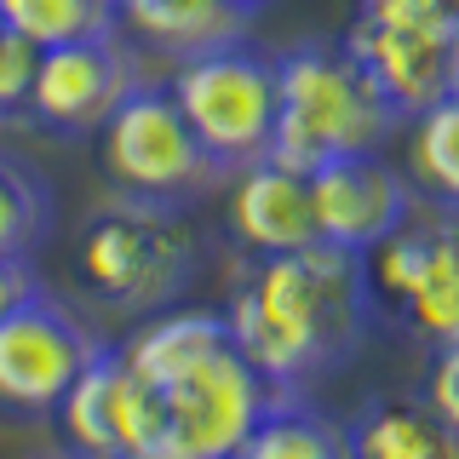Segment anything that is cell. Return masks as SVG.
Wrapping results in <instances>:
<instances>
[{"label":"cell","instance_id":"obj_11","mask_svg":"<svg viewBox=\"0 0 459 459\" xmlns=\"http://www.w3.org/2000/svg\"><path fill=\"white\" fill-rule=\"evenodd\" d=\"M413 184L396 172L379 150L373 155H339V161L310 167V212L316 241H333L344 253H368L413 212Z\"/></svg>","mask_w":459,"mask_h":459},{"label":"cell","instance_id":"obj_15","mask_svg":"<svg viewBox=\"0 0 459 459\" xmlns=\"http://www.w3.org/2000/svg\"><path fill=\"white\" fill-rule=\"evenodd\" d=\"M344 430V459H459V437L420 396H373Z\"/></svg>","mask_w":459,"mask_h":459},{"label":"cell","instance_id":"obj_13","mask_svg":"<svg viewBox=\"0 0 459 459\" xmlns=\"http://www.w3.org/2000/svg\"><path fill=\"white\" fill-rule=\"evenodd\" d=\"M57 437L75 459H121L126 454V356L121 344L98 339V351L86 356L81 379L64 391V402L52 408Z\"/></svg>","mask_w":459,"mask_h":459},{"label":"cell","instance_id":"obj_25","mask_svg":"<svg viewBox=\"0 0 459 459\" xmlns=\"http://www.w3.org/2000/svg\"><path fill=\"white\" fill-rule=\"evenodd\" d=\"M236 6H241V12H258V6H270V0H236Z\"/></svg>","mask_w":459,"mask_h":459},{"label":"cell","instance_id":"obj_22","mask_svg":"<svg viewBox=\"0 0 459 459\" xmlns=\"http://www.w3.org/2000/svg\"><path fill=\"white\" fill-rule=\"evenodd\" d=\"M35 264L29 258H0V316H6L12 305H18L23 293H35Z\"/></svg>","mask_w":459,"mask_h":459},{"label":"cell","instance_id":"obj_12","mask_svg":"<svg viewBox=\"0 0 459 459\" xmlns=\"http://www.w3.org/2000/svg\"><path fill=\"white\" fill-rule=\"evenodd\" d=\"M224 219H230V236H236L253 258L310 247V241H316L310 172L287 167V161H276V155L241 167L236 172V190H230Z\"/></svg>","mask_w":459,"mask_h":459},{"label":"cell","instance_id":"obj_10","mask_svg":"<svg viewBox=\"0 0 459 459\" xmlns=\"http://www.w3.org/2000/svg\"><path fill=\"white\" fill-rule=\"evenodd\" d=\"M138 86V64L121 47V29L98 40L47 47L29 86V115L57 138H98V126L121 109V98Z\"/></svg>","mask_w":459,"mask_h":459},{"label":"cell","instance_id":"obj_7","mask_svg":"<svg viewBox=\"0 0 459 459\" xmlns=\"http://www.w3.org/2000/svg\"><path fill=\"white\" fill-rule=\"evenodd\" d=\"M98 167L121 195L161 201V207H184L219 178V161L201 150L172 92L150 81H138L121 98V109L98 126Z\"/></svg>","mask_w":459,"mask_h":459},{"label":"cell","instance_id":"obj_21","mask_svg":"<svg viewBox=\"0 0 459 459\" xmlns=\"http://www.w3.org/2000/svg\"><path fill=\"white\" fill-rule=\"evenodd\" d=\"M420 402H425V408H430V413H437V420L459 437V339H454V344H437V351H430V373H425Z\"/></svg>","mask_w":459,"mask_h":459},{"label":"cell","instance_id":"obj_4","mask_svg":"<svg viewBox=\"0 0 459 459\" xmlns=\"http://www.w3.org/2000/svg\"><path fill=\"white\" fill-rule=\"evenodd\" d=\"M362 299L373 327H402L420 344L459 339V212L437 201H413L385 241L356 253Z\"/></svg>","mask_w":459,"mask_h":459},{"label":"cell","instance_id":"obj_9","mask_svg":"<svg viewBox=\"0 0 459 459\" xmlns=\"http://www.w3.org/2000/svg\"><path fill=\"white\" fill-rule=\"evenodd\" d=\"M448 40L454 23H442L420 0H362L344 47L362 57V69L408 121L448 92Z\"/></svg>","mask_w":459,"mask_h":459},{"label":"cell","instance_id":"obj_2","mask_svg":"<svg viewBox=\"0 0 459 459\" xmlns=\"http://www.w3.org/2000/svg\"><path fill=\"white\" fill-rule=\"evenodd\" d=\"M241 356L281 391L333 373L368 339V299L356 253L333 241H310L293 253H270L236 287L224 310Z\"/></svg>","mask_w":459,"mask_h":459},{"label":"cell","instance_id":"obj_19","mask_svg":"<svg viewBox=\"0 0 459 459\" xmlns=\"http://www.w3.org/2000/svg\"><path fill=\"white\" fill-rule=\"evenodd\" d=\"M52 236V190L29 161L0 150V258H35Z\"/></svg>","mask_w":459,"mask_h":459},{"label":"cell","instance_id":"obj_16","mask_svg":"<svg viewBox=\"0 0 459 459\" xmlns=\"http://www.w3.org/2000/svg\"><path fill=\"white\" fill-rule=\"evenodd\" d=\"M408 184L420 201L459 212V92H442L437 104L408 115Z\"/></svg>","mask_w":459,"mask_h":459},{"label":"cell","instance_id":"obj_23","mask_svg":"<svg viewBox=\"0 0 459 459\" xmlns=\"http://www.w3.org/2000/svg\"><path fill=\"white\" fill-rule=\"evenodd\" d=\"M425 12H437L442 23H459V0H420Z\"/></svg>","mask_w":459,"mask_h":459},{"label":"cell","instance_id":"obj_5","mask_svg":"<svg viewBox=\"0 0 459 459\" xmlns=\"http://www.w3.org/2000/svg\"><path fill=\"white\" fill-rule=\"evenodd\" d=\"M195 258L201 247L190 224L178 219V207L121 195L115 207L86 219L75 241V276L109 310L155 316L184 293V281L195 276Z\"/></svg>","mask_w":459,"mask_h":459},{"label":"cell","instance_id":"obj_24","mask_svg":"<svg viewBox=\"0 0 459 459\" xmlns=\"http://www.w3.org/2000/svg\"><path fill=\"white\" fill-rule=\"evenodd\" d=\"M448 92H459V23H454V40H448Z\"/></svg>","mask_w":459,"mask_h":459},{"label":"cell","instance_id":"obj_17","mask_svg":"<svg viewBox=\"0 0 459 459\" xmlns=\"http://www.w3.org/2000/svg\"><path fill=\"white\" fill-rule=\"evenodd\" d=\"M0 23L47 52V47H69V40L115 35L121 6L115 0H0Z\"/></svg>","mask_w":459,"mask_h":459},{"label":"cell","instance_id":"obj_18","mask_svg":"<svg viewBox=\"0 0 459 459\" xmlns=\"http://www.w3.org/2000/svg\"><path fill=\"white\" fill-rule=\"evenodd\" d=\"M230 459H344V430L305 408V396H281Z\"/></svg>","mask_w":459,"mask_h":459},{"label":"cell","instance_id":"obj_20","mask_svg":"<svg viewBox=\"0 0 459 459\" xmlns=\"http://www.w3.org/2000/svg\"><path fill=\"white\" fill-rule=\"evenodd\" d=\"M35 64H40V47H29L23 35H12L0 23V121L18 115L29 104V86H35Z\"/></svg>","mask_w":459,"mask_h":459},{"label":"cell","instance_id":"obj_3","mask_svg":"<svg viewBox=\"0 0 459 459\" xmlns=\"http://www.w3.org/2000/svg\"><path fill=\"white\" fill-rule=\"evenodd\" d=\"M396 126V104L344 40H299L276 52V161L310 172L339 155H373Z\"/></svg>","mask_w":459,"mask_h":459},{"label":"cell","instance_id":"obj_26","mask_svg":"<svg viewBox=\"0 0 459 459\" xmlns=\"http://www.w3.org/2000/svg\"><path fill=\"white\" fill-rule=\"evenodd\" d=\"M121 459H143V454H121Z\"/></svg>","mask_w":459,"mask_h":459},{"label":"cell","instance_id":"obj_6","mask_svg":"<svg viewBox=\"0 0 459 459\" xmlns=\"http://www.w3.org/2000/svg\"><path fill=\"white\" fill-rule=\"evenodd\" d=\"M167 92L184 109L201 150L219 161V172H241L270 155V138H276V57L270 52L230 40L201 57H184Z\"/></svg>","mask_w":459,"mask_h":459},{"label":"cell","instance_id":"obj_1","mask_svg":"<svg viewBox=\"0 0 459 459\" xmlns=\"http://www.w3.org/2000/svg\"><path fill=\"white\" fill-rule=\"evenodd\" d=\"M126 356V454L143 459H230L258 430L281 391L230 339L224 310H155Z\"/></svg>","mask_w":459,"mask_h":459},{"label":"cell","instance_id":"obj_14","mask_svg":"<svg viewBox=\"0 0 459 459\" xmlns=\"http://www.w3.org/2000/svg\"><path fill=\"white\" fill-rule=\"evenodd\" d=\"M121 6V29L138 35L150 52L167 57H201L230 40H247V18L236 0H115Z\"/></svg>","mask_w":459,"mask_h":459},{"label":"cell","instance_id":"obj_8","mask_svg":"<svg viewBox=\"0 0 459 459\" xmlns=\"http://www.w3.org/2000/svg\"><path fill=\"white\" fill-rule=\"evenodd\" d=\"M98 339L52 293H23L0 316V413L6 420H52L64 391L81 379Z\"/></svg>","mask_w":459,"mask_h":459}]
</instances>
